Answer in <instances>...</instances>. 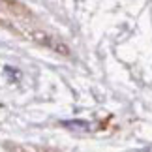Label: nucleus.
<instances>
[{"label": "nucleus", "mask_w": 152, "mask_h": 152, "mask_svg": "<svg viewBox=\"0 0 152 152\" xmlns=\"http://www.w3.org/2000/svg\"><path fill=\"white\" fill-rule=\"evenodd\" d=\"M30 36H32L34 42H38V43L45 45V47L53 49L55 53H58V55H64V56H68V55H69V47H68V45L64 43V42H60L58 38H55V36H51V34H47V32L34 30Z\"/></svg>", "instance_id": "obj_1"}]
</instances>
